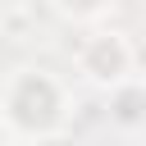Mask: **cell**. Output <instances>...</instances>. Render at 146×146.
Returning a JSON list of instances; mask_svg holds the SVG:
<instances>
[{
	"instance_id": "cell-1",
	"label": "cell",
	"mask_w": 146,
	"mask_h": 146,
	"mask_svg": "<svg viewBox=\"0 0 146 146\" xmlns=\"http://www.w3.org/2000/svg\"><path fill=\"white\" fill-rule=\"evenodd\" d=\"M78 68L96 87H119V82L132 78V46L123 41V32H96V36L82 41Z\"/></svg>"
},
{
	"instance_id": "cell-2",
	"label": "cell",
	"mask_w": 146,
	"mask_h": 146,
	"mask_svg": "<svg viewBox=\"0 0 146 146\" xmlns=\"http://www.w3.org/2000/svg\"><path fill=\"white\" fill-rule=\"evenodd\" d=\"M64 14H73V18H96L100 9H110L114 0H55Z\"/></svg>"
}]
</instances>
